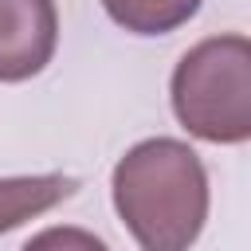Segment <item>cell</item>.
Listing matches in <instances>:
<instances>
[{"label": "cell", "mask_w": 251, "mask_h": 251, "mask_svg": "<svg viewBox=\"0 0 251 251\" xmlns=\"http://www.w3.org/2000/svg\"><path fill=\"white\" fill-rule=\"evenodd\" d=\"M110 196L141 251H188L208 220V173L180 137L129 145L114 165Z\"/></svg>", "instance_id": "obj_1"}, {"label": "cell", "mask_w": 251, "mask_h": 251, "mask_svg": "<svg viewBox=\"0 0 251 251\" xmlns=\"http://www.w3.org/2000/svg\"><path fill=\"white\" fill-rule=\"evenodd\" d=\"M176 122L212 145L251 137V43L247 35H212L180 55L169 78Z\"/></svg>", "instance_id": "obj_2"}, {"label": "cell", "mask_w": 251, "mask_h": 251, "mask_svg": "<svg viewBox=\"0 0 251 251\" xmlns=\"http://www.w3.org/2000/svg\"><path fill=\"white\" fill-rule=\"evenodd\" d=\"M59 47L55 0H0V82L35 78Z\"/></svg>", "instance_id": "obj_3"}, {"label": "cell", "mask_w": 251, "mask_h": 251, "mask_svg": "<svg viewBox=\"0 0 251 251\" xmlns=\"http://www.w3.org/2000/svg\"><path fill=\"white\" fill-rule=\"evenodd\" d=\"M78 180L67 173H35V176H0V235L51 212L55 204L71 200Z\"/></svg>", "instance_id": "obj_4"}, {"label": "cell", "mask_w": 251, "mask_h": 251, "mask_svg": "<svg viewBox=\"0 0 251 251\" xmlns=\"http://www.w3.org/2000/svg\"><path fill=\"white\" fill-rule=\"evenodd\" d=\"M204 0H102L106 16L129 35H169L184 27Z\"/></svg>", "instance_id": "obj_5"}, {"label": "cell", "mask_w": 251, "mask_h": 251, "mask_svg": "<svg viewBox=\"0 0 251 251\" xmlns=\"http://www.w3.org/2000/svg\"><path fill=\"white\" fill-rule=\"evenodd\" d=\"M20 251H110L94 231L75 227V224H59V227H43L35 231Z\"/></svg>", "instance_id": "obj_6"}]
</instances>
